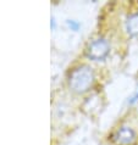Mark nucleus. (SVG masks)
<instances>
[{
    "label": "nucleus",
    "mask_w": 138,
    "mask_h": 145,
    "mask_svg": "<svg viewBox=\"0 0 138 145\" xmlns=\"http://www.w3.org/2000/svg\"><path fill=\"white\" fill-rule=\"evenodd\" d=\"M68 87L76 94H84L94 86L95 73L88 65H80L75 67L68 74Z\"/></svg>",
    "instance_id": "f257e3e1"
},
{
    "label": "nucleus",
    "mask_w": 138,
    "mask_h": 145,
    "mask_svg": "<svg viewBox=\"0 0 138 145\" xmlns=\"http://www.w3.org/2000/svg\"><path fill=\"white\" fill-rule=\"evenodd\" d=\"M110 54V43L105 38H95L88 43L86 48V56L93 61H103Z\"/></svg>",
    "instance_id": "f03ea898"
},
{
    "label": "nucleus",
    "mask_w": 138,
    "mask_h": 145,
    "mask_svg": "<svg viewBox=\"0 0 138 145\" xmlns=\"http://www.w3.org/2000/svg\"><path fill=\"white\" fill-rule=\"evenodd\" d=\"M136 139V132L128 126H121L111 135V140L115 145H133Z\"/></svg>",
    "instance_id": "7ed1b4c3"
},
{
    "label": "nucleus",
    "mask_w": 138,
    "mask_h": 145,
    "mask_svg": "<svg viewBox=\"0 0 138 145\" xmlns=\"http://www.w3.org/2000/svg\"><path fill=\"white\" fill-rule=\"evenodd\" d=\"M125 27L131 37H138V11L129 14L125 21Z\"/></svg>",
    "instance_id": "20e7f679"
},
{
    "label": "nucleus",
    "mask_w": 138,
    "mask_h": 145,
    "mask_svg": "<svg viewBox=\"0 0 138 145\" xmlns=\"http://www.w3.org/2000/svg\"><path fill=\"white\" fill-rule=\"evenodd\" d=\"M66 23H67L68 28H70L71 31H74V32H77L81 28V23L78 21H76V20H67Z\"/></svg>",
    "instance_id": "39448f33"
},
{
    "label": "nucleus",
    "mask_w": 138,
    "mask_h": 145,
    "mask_svg": "<svg viewBox=\"0 0 138 145\" xmlns=\"http://www.w3.org/2000/svg\"><path fill=\"white\" fill-rule=\"evenodd\" d=\"M136 101H138V89L136 90V93L133 94L131 98L128 99V104H135Z\"/></svg>",
    "instance_id": "423d86ee"
},
{
    "label": "nucleus",
    "mask_w": 138,
    "mask_h": 145,
    "mask_svg": "<svg viewBox=\"0 0 138 145\" xmlns=\"http://www.w3.org/2000/svg\"><path fill=\"white\" fill-rule=\"evenodd\" d=\"M50 26H51V29H55V18H54V17H51Z\"/></svg>",
    "instance_id": "0eeeda50"
}]
</instances>
